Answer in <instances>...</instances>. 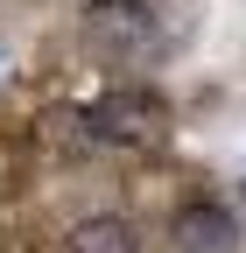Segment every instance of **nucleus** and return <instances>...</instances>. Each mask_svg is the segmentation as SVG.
Segmentation results:
<instances>
[{
    "instance_id": "nucleus-4",
    "label": "nucleus",
    "mask_w": 246,
    "mask_h": 253,
    "mask_svg": "<svg viewBox=\"0 0 246 253\" xmlns=\"http://www.w3.org/2000/svg\"><path fill=\"white\" fill-rule=\"evenodd\" d=\"M64 246L71 253H141V225L120 211H99V218H78Z\"/></svg>"
},
{
    "instance_id": "nucleus-1",
    "label": "nucleus",
    "mask_w": 246,
    "mask_h": 253,
    "mask_svg": "<svg viewBox=\"0 0 246 253\" xmlns=\"http://www.w3.org/2000/svg\"><path fill=\"white\" fill-rule=\"evenodd\" d=\"M84 126H91L99 148H155L162 126H169V106L155 91H141V84H120V91H106V99L84 113Z\"/></svg>"
},
{
    "instance_id": "nucleus-2",
    "label": "nucleus",
    "mask_w": 246,
    "mask_h": 253,
    "mask_svg": "<svg viewBox=\"0 0 246 253\" xmlns=\"http://www.w3.org/2000/svg\"><path fill=\"white\" fill-rule=\"evenodd\" d=\"M84 42L99 56H148L162 42V14L148 0H91L84 7Z\"/></svg>"
},
{
    "instance_id": "nucleus-3",
    "label": "nucleus",
    "mask_w": 246,
    "mask_h": 253,
    "mask_svg": "<svg viewBox=\"0 0 246 253\" xmlns=\"http://www.w3.org/2000/svg\"><path fill=\"white\" fill-rule=\"evenodd\" d=\"M169 232L183 253H239V218L225 204H183Z\"/></svg>"
}]
</instances>
